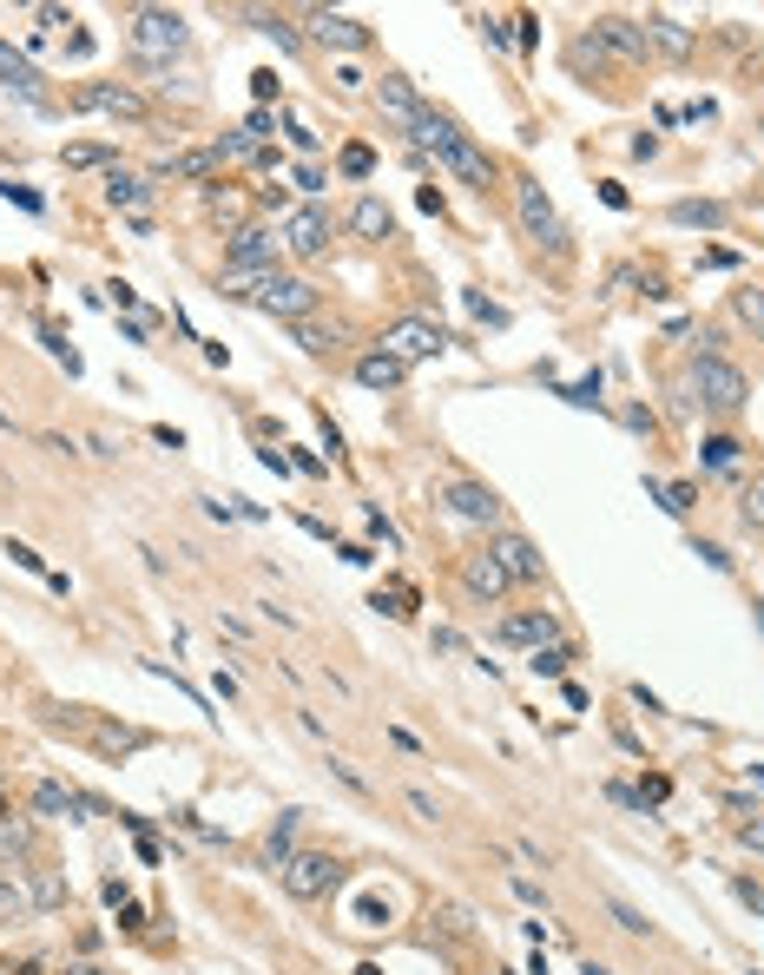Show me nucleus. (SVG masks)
I'll return each mask as SVG.
<instances>
[{"label": "nucleus", "instance_id": "24", "mask_svg": "<svg viewBox=\"0 0 764 975\" xmlns=\"http://www.w3.org/2000/svg\"><path fill=\"white\" fill-rule=\"evenodd\" d=\"M726 218H732V211L712 204V198H679V204H673V224H706V231H719Z\"/></svg>", "mask_w": 764, "mask_h": 975}, {"label": "nucleus", "instance_id": "7", "mask_svg": "<svg viewBox=\"0 0 764 975\" xmlns=\"http://www.w3.org/2000/svg\"><path fill=\"white\" fill-rule=\"evenodd\" d=\"M277 877H284V890H290L297 904H317V897L336 890V864H330L323 851H290V857L277 864Z\"/></svg>", "mask_w": 764, "mask_h": 975}, {"label": "nucleus", "instance_id": "45", "mask_svg": "<svg viewBox=\"0 0 764 975\" xmlns=\"http://www.w3.org/2000/svg\"><path fill=\"white\" fill-rule=\"evenodd\" d=\"M468 310H475V317H481V323H508V317H501V310H495V303H488V297H468Z\"/></svg>", "mask_w": 764, "mask_h": 975}, {"label": "nucleus", "instance_id": "21", "mask_svg": "<svg viewBox=\"0 0 764 975\" xmlns=\"http://www.w3.org/2000/svg\"><path fill=\"white\" fill-rule=\"evenodd\" d=\"M106 198H112L119 211L145 218V204H152V185H145V178H132V171H106Z\"/></svg>", "mask_w": 764, "mask_h": 975}, {"label": "nucleus", "instance_id": "16", "mask_svg": "<svg viewBox=\"0 0 764 975\" xmlns=\"http://www.w3.org/2000/svg\"><path fill=\"white\" fill-rule=\"evenodd\" d=\"M640 26H646V46H653V53H666V59H693V33H686L673 13H646Z\"/></svg>", "mask_w": 764, "mask_h": 975}, {"label": "nucleus", "instance_id": "38", "mask_svg": "<svg viewBox=\"0 0 764 975\" xmlns=\"http://www.w3.org/2000/svg\"><path fill=\"white\" fill-rule=\"evenodd\" d=\"M739 317H745V323L764 336V290H739Z\"/></svg>", "mask_w": 764, "mask_h": 975}, {"label": "nucleus", "instance_id": "23", "mask_svg": "<svg viewBox=\"0 0 764 975\" xmlns=\"http://www.w3.org/2000/svg\"><path fill=\"white\" fill-rule=\"evenodd\" d=\"M33 811H46V818H73V811H92L79 791H66V785H33Z\"/></svg>", "mask_w": 764, "mask_h": 975}, {"label": "nucleus", "instance_id": "37", "mask_svg": "<svg viewBox=\"0 0 764 975\" xmlns=\"http://www.w3.org/2000/svg\"><path fill=\"white\" fill-rule=\"evenodd\" d=\"M66 165H112V145H66Z\"/></svg>", "mask_w": 764, "mask_h": 975}, {"label": "nucleus", "instance_id": "11", "mask_svg": "<svg viewBox=\"0 0 764 975\" xmlns=\"http://www.w3.org/2000/svg\"><path fill=\"white\" fill-rule=\"evenodd\" d=\"M587 40H594V46H613L620 59H640V66H646V53H653V46H646V26L627 20V13H600Z\"/></svg>", "mask_w": 764, "mask_h": 975}, {"label": "nucleus", "instance_id": "42", "mask_svg": "<svg viewBox=\"0 0 764 975\" xmlns=\"http://www.w3.org/2000/svg\"><path fill=\"white\" fill-rule=\"evenodd\" d=\"M739 844H745V851H764V818H745V824H739Z\"/></svg>", "mask_w": 764, "mask_h": 975}, {"label": "nucleus", "instance_id": "32", "mask_svg": "<svg viewBox=\"0 0 764 975\" xmlns=\"http://www.w3.org/2000/svg\"><path fill=\"white\" fill-rule=\"evenodd\" d=\"M607 910H613V923H620L627 937H646V930H653V923H646V910H633L627 897H607Z\"/></svg>", "mask_w": 764, "mask_h": 975}, {"label": "nucleus", "instance_id": "30", "mask_svg": "<svg viewBox=\"0 0 764 975\" xmlns=\"http://www.w3.org/2000/svg\"><path fill=\"white\" fill-rule=\"evenodd\" d=\"M706 468L732 475V468H739V442H732V435H712V442H706Z\"/></svg>", "mask_w": 764, "mask_h": 975}, {"label": "nucleus", "instance_id": "6", "mask_svg": "<svg viewBox=\"0 0 764 975\" xmlns=\"http://www.w3.org/2000/svg\"><path fill=\"white\" fill-rule=\"evenodd\" d=\"M514 211H521V231L541 244V251H567V224H561V211H554V198L534 185V178H514Z\"/></svg>", "mask_w": 764, "mask_h": 975}, {"label": "nucleus", "instance_id": "14", "mask_svg": "<svg viewBox=\"0 0 764 975\" xmlns=\"http://www.w3.org/2000/svg\"><path fill=\"white\" fill-rule=\"evenodd\" d=\"M495 640H501V646H534V653H541V646H554V613H547V607H541V613H534V607H528V613H508V620L495 627Z\"/></svg>", "mask_w": 764, "mask_h": 975}, {"label": "nucleus", "instance_id": "46", "mask_svg": "<svg viewBox=\"0 0 764 975\" xmlns=\"http://www.w3.org/2000/svg\"><path fill=\"white\" fill-rule=\"evenodd\" d=\"M409 811H416V818H429V824H435V798H429V791H409Z\"/></svg>", "mask_w": 764, "mask_h": 975}, {"label": "nucleus", "instance_id": "13", "mask_svg": "<svg viewBox=\"0 0 764 975\" xmlns=\"http://www.w3.org/2000/svg\"><path fill=\"white\" fill-rule=\"evenodd\" d=\"M442 501H449L455 521H495V514H501V495H495L488 481H449Z\"/></svg>", "mask_w": 764, "mask_h": 975}, {"label": "nucleus", "instance_id": "17", "mask_svg": "<svg viewBox=\"0 0 764 975\" xmlns=\"http://www.w3.org/2000/svg\"><path fill=\"white\" fill-rule=\"evenodd\" d=\"M462 587H468L475 600H495V594L508 587V567L495 561V547H488V554H468V561H462Z\"/></svg>", "mask_w": 764, "mask_h": 975}, {"label": "nucleus", "instance_id": "26", "mask_svg": "<svg viewBox=\"0 0 764 975\" xmlns=\"http://www.w3.org/2000/svg\"><path fill=\"white\" fill-rule=\"evenodd\" d=\"M0 79H7V86H20V92H26V99H33V92H40V73H33V66H26V59H20V53H13V46H0Z\"/></svg>", "mask_w": 764, "mask_h": 975}, {"label": "nucleus", "instance_id": "10", "mask_svg": "<svg viewBox=\"0 0 764 975\" xmlns=\"http://www.w3.org/2000/svg\"><path fill=\"white\" fill-rule=\"evenodd\" d=\"M73 99H79L86 112H112V119H132V125L145 119V99H139L132 86H119V79H86Z\"/></svg>", "mask_w": 764, "mask_h": 975}, {"label": "nucleus", "instance_id": "19", "mask_svg": "<svg viewBox=\"0 0 764 975\" xmlns=\"http://www.w3.org/2000/svg\"><path fill=\"white\" fill-rule=\"evenodd\" d=\"M350 231L369 237V244H383V237L396 231V211H389L383 198H356V204H350Z\"/></svg>", "mask_w": 764, "mask_h": 975}, {"label": "nucleus", "instance_id": "36", "mask_svg": "<svg viewBox=\"0 0 764 975\" xmlns=\"http://www.w3.org/2000/svg\"><path fill=\"white\" fill-rule=\"evenodd\" d=\"M343 171H350V178H369V171H376V152H369V145H343Z\"/></svg>", "mask_w": 764, "mask_h": 975}, {"label": "nucleus", "instance_id": "48", "mask_svg": "<svg viewBox=\"0 0 764 975\" xmlns=\"http://www.w3.org/2000/svg\"><path fill=\"white\" fill-rule=\"evenodd\" d=\"M0 818H7V798H0Z\"/></svg>", "mask_w": 764, "mask_h": 975}, {"label": "nucleus", "instance_id": "40", "mask_svg": "<svg viewBox=\"0 0 764 975\" xmlns=\"http://www.w3.org/2000/svg\"><path fill=\"white\" fill-rule=\"evenodd\" d=\"M660 501H666L673 514H686V508H693V488H686V481H673V488H660Z\"/></svg>", "mask_w": 764, "mask_h": 975}, {"label": "nucleus", "instance_id": "9", "mask_svg": "<svg viewBox=\"0 0 764 975\" xmlns=\"http://www.w3.org/2000/svg\"><path fill=\"white\" fill-rule=\"evenodd\" d=\"M449 336H442V323H429V317H402V323H389L383 330V350L409 369V363H422V356H435Z\"/></svg>", "mask_w": 764, "mask_h": 975}, {"label": "nucleus", "instance_id": "22", "mask_svg": "<svg viewBox=\"0 0 764 975\" xmlns=\"http://www.w3.org/2000/svg\"><path fill=\"white\" fill-rule=\"evenodd\" d=\"M402 376H409V369H402L389 350H369V356H356V383H363V389H396Z\"/></svg>", "mask_w": 764, "mask_h": 975}, {"label": "nucleus", "instance_id": "25", "mask_svg": "<svg viewBox=\"0 0 764 975\" xmlns=\"http://www.w3.org/2000/svg\"><path fill=\"white\" fill-rule=\"evenodd\" d=\"M0 857H7V864H13V857H33V824L13 818V811L0 818Z\"/></svg>", "mask_w": 764, "mask_h": 975}, {"label": "nucleus", "instance_id": "31", "mask_svg": "<svg viewBox=\"0 0 764 975\" xmlns=\"http://www.w3.org/2000/svg\"><path fill=\"white\" fill-rule=\"evenodd\" d=\"M567 666H574V653H567V646H561V640H554V646H541V653H534V673H547V679H567Z\"/></svg>", "mask_w": 764, "mask_h": 975}, {"label": "nucleus", "instance_id": "8", "mask_svg": "<svg viewBox=\"0 0 764 975\" xmlns=\"http://www.w3.org/2000/svg\"><path fill=\"white\" fill-rule=\"evenodd\" d=\"M277 257H284L277 231H264V224H237V231H231V270H237V277H270Z\"/></svg>", "mask_w": 764, "mask_h": 975}, {"label": "nucleus", "instance_id": "44", "mask_svg": "<svg viewBox=\"0 0 764 975\" xmlns=\"http://www.w3.org/2000/svg\"><path fill=\"white\" fill-rule=\"evenodd\" d=\"M739 904H752V910H759V917H764V884H752V877H739Z\"/></svg>", "mask_w": 764, "mask_h": 975}, {"label": "nucleus", "instance_id": "28", "mask_svg": "<svg viewBox=\"0 0 764 975\" xmlns=\"http://www.w3.org/2000/svg\"><path fill=\"white\" fill-rule=\"evenodd\" d=\"M26 897H33V910H53V904H66V884L53 871H33V890Z\"/></svg>", "mask_w": 764, "mask_h": 975}, {"label": "nucleus", "instance_id": "2", "mask_svg": "<svg viewBox=\"0 0 764 975\" xmlns=\"http://www.w3.org/2000/svg\"><path fill=\"white\" fill-rule=\"evenodd\" d=\"M416 145H429V152H435V158H442L455 178H468V185H481V191L495 185V158H488V152H481V145H475V139H468L455 119H442V112H422V119H416Z\"/></svg>", "mask_w": 764, "mask_h": 975}, {"label": "nucleus", "instance_id": "1", "mask_svg": "<svg viewBox=\"0 0 764 975\" xmlns=\"http://www.w3.org/2000/svg\"><path fill=\"white\" fill-rule=\"evenodd\" d=\"M224 297H237V303H257L264 317H277V323H303L310 310H317V284L310 277H290V270H270V277H237V270H224Z\"/></svg>", "mask_w": 764, "mask_h": 975}, {"label": "nucleus", "instance_id": "39", "mask_svg": "<svg viewBox=\"0 0 764 975\" xmlns=\"http://www.w3.org/2000/svg\"><path fill=\"white\" fill-rule=\"evenodd\" d=\"M567 402H580V409H594V402H600V376H587V383H574V389H567Z\"/></svg>", "mask_w": 764, "mask_h": 975}, {"label": "nucleus", "instance_id": "18", "mask_svg": "<svg viewBox=\"0 0 764 975\" xmlns=\"http://www.w3.org/2000/svg\"><path fill=\"white\" fill-rule=\"evenodd\" d=\"M376 106H383L396 125H409V132H416V119L429 112V106L416 99V86H409V79H383V86H376Z\"/></svg>", "mask_w": 764, "mask_h": 975}, {"label": "nucleus", "instance_id": "34", "mask_svg": "<svg viewBox=\"0 0 764 975\" xmlns=\"http://www.w3.org/2000/svg\"><path fill=\"white\" fill-rule=\"evenodd\" d=\"M257 26H264L284 53H297V46H303V40H297V26H290V20H277V13H257Z\"/></svg>", "mask_w": 764, "mask_h": 975}, {"label": "nucleus", "instance_id": "15", "mask_svg": "<svg viewBox=\"0 0 764 975\" xmlns=\"http://www.w3.org/2000/svg\"><path fill=\"white\" fill-rule=\"evenodd\" d=\"M264 139H270V112L257 106V112H251L231 139H218V165H244V158H257V152H264Z\"/></svg>", "mask_w": 764, "mask_h": 975}, {"label": "nucleus", "instance_id": "29", "mask_svg": "<svg viewBox=\"0 0 764 975\" xmlns=\"http://www.w3.org/2000/svg\"><path fill=\"white\" fill-rule=\"evenodd\" d=\"M171 171H178V178H211V171H218V145H211V152H185V158H171Z\"/></svg>", "mask_w": 764, "mask_h": 975}, {"label": "nucleus", "instance_id": "27", "mask_svg": "<svg viewBox=\"0 0 764 975\" xmlns=\"http://www.w3.org/2000/svg\"><path fill=\"white\" fill-rule=\"evenodd\" d=\"M739 521L764 534V475H752V481H745V495H739Z\"/></svg>", "mask_w": 764, "mask_h": 975}, {"label": "nucleus", "instance_id": "4", "mask_svg": "<svg viewBox=\"0 0 764 975\" xmlns=\"http://www.w3.org/2000/svg\"><path fill=\"white\" fill-rule=\"evenodd\" d=\"M693 396H699L706 416H739L752 389H745V369H732L726 356H699L693 363Z\"/></svg>", "mask_w": 764, "mask_h": 975}, {"label": "nucleus", "instance_id": "20", "mask_svg": "<svg viewBox=\"0 0 764 975\" xmlns=\"http://www.w3.org/2000/svg\"><path fill=\"white\" fill-rule=\"evenodd\" d=\"M495 561L508 567V580H541V554H534V541H521V534H501V541H495Z\"/></svg>", "mask_w": 764, "mask_h": 975}, {"label": "nucleus", "instance_id": "33", "mask_svg": "<svg viewBox=\"0 0 764 975\" xmlns=\"http://www.w3.org/2000/svg\"><path fill=\"white\" fill-rule=\"evenodd\" d=\"M0 917H13V923H26V917H33V897H26V890H13L7 877H0Z\"/></svg>", "mask_w": 764, "mask_h": 975}, {"label": "nucleus", "instance_id": "47", "mask_svg": "<svg viewBox=\"0 0 764 975\" xmlns=\"http://www.w3.org/2000/svg\"><path fill=\"white\" fill-rule=\"evenodd\" d=\"M514 897H521V904H541V910H547V897H541V884H528V877H514Z\"/></svg>", "mask_w": 764, "mask_h": 975}, {"label": "nucleus", "instance_id": "3", "mask_svg": "<svg viewBox=\"0 0 764 975\" xmlns=\"http://www.w3.org/2000/svg\"><path fill=\"white\" fill-rule=\"evenodd\" d=\"M125 33H132V53L139 59H165V53H178L191 40L185 13H171V7H132L125 13Z\"/></svg>", "mask_w": 764, "mask_h": 975}, {"label": "nucleus", "instance_id": "35", "mask_svg": "<svg viewBox=\"0 0 764 975\" xmlns=\"http://www.w3.org/2000/svg\"><path fill=\"white\" fill-rule=\"evenodd\" d=\"M290 336H297V343H303V350H310V356H323V350H330V343H336V336H330V330H317V323H310V317H303V323H290Z\"/></svg>", "mask_w": 764, "mask_h": 975}, {"label": "nucleus", "instance_id": "12", "mask_svg": "<svg viewBox=\"0 0 764 975\" xmlns=\"http://www.w3.org/2000/svg\"><path fill=\"white\" fill-rule=\"evenodd\" d=\"M310 33H317L323 46H336V53H363V46H369V26H363L356 13H330V7L310 13Z\"/></svg>", "mask_w": 764, "mask_h": 975}, {"label": "nucleus", "instance_id": "43", "mask_svg": "<svg viewBox=\"0 0 764 975\" xmlns=\"http://www.w3.org/2000/svg\"><path fill=\"white\" fill-rule=\"evenodd\" d=\"M693 554H706V567H719V574H726V567H732V554H726V547H719V541H699V547H693Z\"/></svg>", "mask_w": 764, "mask_h": 975}, {"label": "nucleus", "instance_id": "5", "mask_svg": "<svg viewBox=\"0 0 764 975\" xmlns=\"http://www.w3.org/2000/svg\"><path fill=\"white\" fill-rule=\"evenodd\" d=\"M330 237H336L330 204H290V211L277 218V244H284L290 257H323V251H330Z\"/></svg>", "mask_w": 764, "mask_h": 975}, {"label": "nucleus", "instance_id": "41", "mask_svg": "<svg viewBox=\"0 0 764 975\" xmlns=\"http://www.w3.org/2000/svg\"><path fill=\"white\" fill-rule=\"evenodd\" d=\"M376 607H383V613H396V620H409V613H416V607H409V594H402V587H396V594H376Z\"/></svg>", "mask_w": 764, "mask_h": 975}]
</instances>
